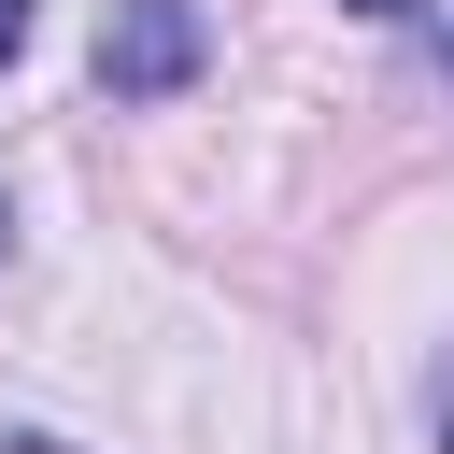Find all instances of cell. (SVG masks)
Instances as JSON below:
<instances>
[{"instance_id":"2","label":"cell","mask_w":454,"mask_h":454,"mask_svg":"<svg viewBox=\"0 0 454 454\" xmlns=\"http://www.w3.org/2000/svg\"><path fill=\"white\" fill-rule=\"evenodd\" d=\"M14 57H28V0H0V71H14Z\"/></svg>"},{"instance_id":"4","label":"cell","mask_w":454,"mask_h":454,"mask_svg":"<svg viewBox=\"0 0 454 454\" xmlns=\"http://www.w3.org/2000/svg\"><path fill=\"white\" fill-rule=\"evenodd\" d=\"M0 454H71V440H43V426H0Z\"/></svg>"},{"instance_id":"5","label":"cell","mask_w":454,"mask_h":454,"mask_svg":"<svg viewBox=\"0 0 454 454\" xmlns=\"http://www.w3.org/2000/svg\"><path fill=\"white\" fill-rule=\"evenodd\" d=\"M355 14H369V28H397V14H426V0H355Z\"/></svg>"},{"instance_id":"6","label":"cell","mask_w":454,"mask_h":454,"mask_svg":"<svg viewBox=\"0 0 454 454\" xmlns=\"http://www.w3.org/2000/svg\"><path fill=\"white\" fill-rule=\"evenodd\" d=\"M440 71H454V28H440Z\"/></svg>"},{"instance_id":"3","label":"cell","mask_w":454,"mask_h":454,"mask_svg":"<svg viewBox=\"0 0 454 454\" xmlns=\"http://www.w3.org/2000/svg\"><path fill=\"white\" fill-rule=\"evenodd\" d=\"M426 440H440V454H454V369H440V397H426Z\"/></svg>"},{"instance_id":"1","label":"cell","mask_w":454,"mask_h":454,"mask_svg":"<svg viewBox=\"0 0 454 454\" xmlns=\"http://www.w3.org/2000/svg\"><path fill=\"white\" fill-rule=\"evenodd\" d=\"M184 71H199V14L184 0H114L99 14V85L114 99H170Z\"/></svg>"}]
</instances>
